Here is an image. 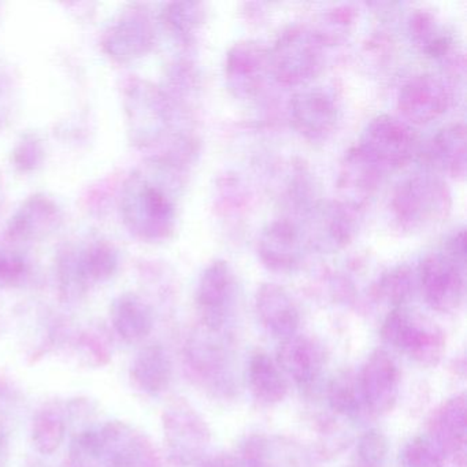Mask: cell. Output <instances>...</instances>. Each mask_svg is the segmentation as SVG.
I'll list each match as a JSON object with an SVG mask.
<instances>
[{"mask_svg": "<svg viewBox=\"0 0 467 467\" xmlns=\"http://www.w3.org/2000/svg\"><path fill=\"white\" fill-rule=\"evenodd\" d=\"M388 440L379 429H370L358 439L351 467H385Z\"/></svg>", "mask_w": 467, "mask_h": 467, "instance_id": "obj_15", "label": "cell"}, {"mask_svg": "<svg viewBox=\"0 0 467 467\" xmlns=\"http://www.w3.org/2000/svg\"><path fill=\"white\" fill-rule=\"evenodd\" d=\"M111 322L117 335L128 344L141 343L152 330L151 311L135 296H122L114 303Z\"/></svg>", "mask_w": 467, "mask_h": 467, "instance_id": "obj_12", "label": "cell"}, {"mask_svg": "<svg viewBox=\"0 0 467 467\" xmlns=\"http://www.w3.org/2000/svg\"><path fill=\"white\" fill-rule=\"evenodd\" d=\"M10 456L9 434L4 423H0V467H7Z\"/></svg>", "mask_w": 467, "mask_h": 467, "instance_id": "obj_19", "label": "cell"}, {"mask_svg": "<svg viewBox=\"0 0 467 467\" xmlns=\"http://www.w3.org/2000/svg\"><path fill=\"white\" fill-rule=\"evenodd\" d=\"M275 362L297 388L311 390L324 373L325 352L311 338L295 335L281 341Z\"/></svg>", "mask_w": 467, "mask_h": 467, "instance_id": "obj_8", "label": "cell"}, {"mask_svg": "<svg viewBox=\"0 0 467 467\" xmlns=\"http://www.w3.org/2000/svg\"><path fill=\"white\" fill-rule=\"evenodd\" d=\"M258 314L267 332L281 341L296 335L299 314L291 300L278 289L267 288L261 292Z\"/></svg>", "mask_w": 467, "mask_h": 467, "instance_id": "obj_11", "label": "cell"}, {"mask_svg": "<svg viewBox=\"0 0 467 467\" xmlns=\"http://www.w3.org/2000/svg\"><path fill=\"white\" fill-rule=\"evenodd\" d=\"M400 467H434V452L429 440L417 437L407 442L400 453Z\"/></svg>", "mask_w": 467, "mask_h": 467, "instance_id": "obj_16", "label": "cell"}, {"mask_svg": "<svg viewBox=\"0 0 467 467\" xmlns=\"http://www.w3.org/2000/svg\"><path fill=\"white\" fill-rule=\"evenodd\" d=\"M182 354L188 374L202 389L223 400L236 396L239 384L234 352L221 332L203 327L193 330L185 340Z\"/></svg>", "mask_w": 467, "mask_h": 467, "instance_id": "obj_2", "label": "cell"}, {"mask_svg": "<svg viewBox=\"0 0 467 467\" xmlns=\"http://www.w3.org/2000/svg\"><path fill=\"white\" fill-rule=\"evenodd\" d=\"M381 337L385 343L423 366H436L445 352L441 329L406 311L389 314L382 325Z\"/></svg>", "mask_w": 467, "mask_h": 467, "instance_id": "obj_4", "label": "cell"}, {"mask_svg": "<svg viewBox=\"0 0 467 467\" xmlns=\"http://www.w3.org/2000/svg\"><path fill=\"white\" fill-rule=\"evenodd\" d=\"M434 458L466 456V398L453 396L434 411L429 423Z\"/></svg>", "mask_w": 467, "mask_h": 467, "instance_id": "obj_7", "label": "cell"}, {"mask_svg": "<svg viewBox=\"0 0 467 467\" xmlns=\"http://www.w3.org/2000/svg\"><path fill=\"white\" fill-rule=\"evenodd\" d=\"M173 376V363L162 344H149L136 354L130 366L133 385L147 396H160L168 390Z\"/></svg>", "mask_w": 467, "mask_h": 467, "instance_id": "obj_9", "label": "cell"}, {"mask_svg": "<svg viewBox=\"0 0 467 467\" xmlns=\"http://www.w3.org/2000/svg\"><path fill=\"white\" fill-rule=\"evenodd\" d=\"M163 440L169 461L177 467L196 466L207 456L212 431L185 399H174L162 414Z\"/></svg>", "mask_w": 467, "mask_h": 467, "instance_id": "obj_3", "label": "cell"}, {"mask_svg": "<svg viewBox=\"0 0 467 467\" xmlns=\"http://www.w3.org/2000/svg\"><path fill=\"white\" fill-rule=\"evenodd\" d=\"M83 354L86 355L89 362L95 366L106 365L110 360V348L108 341L97 336V333H84L78 340Z\"/></svg>", "mask_w": 467, "mask_h": 467, "instance_id": "obj_17", "label": "cell"}, {"mask_svg": "<svg viewBox=\"0 0 467 467\" xmlns=\"http://www.w3.org/2000/svg\"><path fill=\"white\" fill-rule=\"evenodd\" d=\"M243 467H318L314 456L294 440L254 434L242 448Z\"/></svg>", "mask_w": 467, "mask_h": 467, "instance_id": "obj_6", "label": "cell"}, {"mask_svg": "<svg viewBox=\"0 0 467 467\" xmlns=\"http://www.w3.org/2000/svg\"><path fill=\"white\" fill-rule=\"evenodd\" d=\"M327 396L330 410L346 420H358L365 410L359 379L354 371L344 370L333 377Z\"/></svg>", "mask_w": 467, "mask_h": 467, "instance_id": "obj_14", "label": "cell"}, {"mask_svg": "<svg viewBox=\"0 0 467 467\" xmlns=\"http://www.w3.org/2000/svg\"><path fill=\"white\" fill-rule=\"evenodd\" d=\"M196 467H243L242 461L234 458L231 453H217V455L206 456L199 462Z\"/></svg>", "mask_w": 467, "mask_h": 467, "instance_id": "obj_18", "label": "cell"}, {"mask_svg": "<svg viewBox=\"0 0 467 467\" xmlns=\"http://www.w3.org/2000/svg\"><path fill=\"white\" fill-rule=\"evenodd\" d=\"M67 431V407L58 401H48L35 414L32 422V441L40 453L51 455L61 447Z\"/></svg>", "mask_w": 467, "mask_h": 467, "instance_id": "obj_13", "label": "cell"}, {"mask_svg": "<svg viewBox=\"0 0 467 467\" xmlns=\"http://www.w3.org/2000/svg\"><path fill=\"white\" fill-rule=\"evenodd\" d=\"M248 387L262 406H275L288 395V382L277 362L264 351H255L248 362Z\"/></svg>", "mask_w": 467, "mask_h": 467, "instance_id": "obj_10", "label": "cell"}, {"mask_svg": "<svg viewBox=\"0 0 467 467\" xmlns=\"http://www.w3.org/2000/svg\"><path fill=\"white\" fill-rule=\"evenodd\" d=\"M358 379L366 410L377 417L393 411L399 399L400 374L387 351L376 349L371 352L358 374Z\"/></svg>", "mask_w": 467, "mask_h": 467, "instance_id": "obj_5", "label": "cell"}, {"mask_svg": "<svg viewBox=\"0 0 467 467\" xmlns=\"http://www.w3.org/2000/svg\"><path fill=\"white\" fill-rule=\"evenodd\" d=\"M69 467H161L157 448L146 434L122 420H108L76 431Z\"/></svg>", "mask_w": 467, "mask_h": 467, "instance_id": "obj_1", "label": "cell"}]
</instances>
